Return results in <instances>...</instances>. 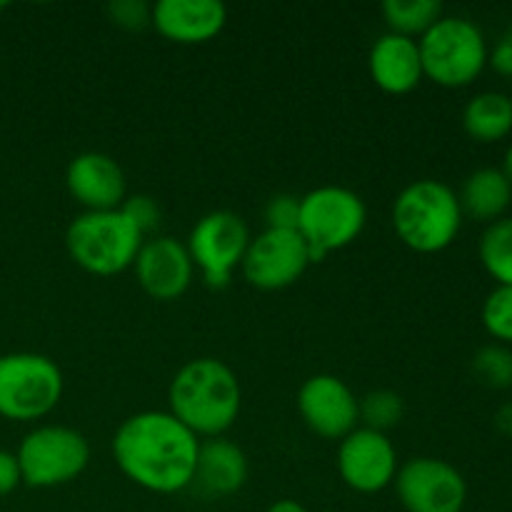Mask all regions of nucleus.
Listing matches in <instances>:
<instances>
[{
    "label": "nucleus",
    "mask_w": 512,
    "mask_h": 512,
    "mask_svg": "<svg viewBox=\"0 0 512 512\" xmlns=\"http://www.w3.org/2000/svg\"><path fill=\"white\" fill-rule=\"evenodd\" d=\"M110 448L120 473L148 493L175 495L193 485L200 438L168 410H143L125 418Z\"/></svg>",
    "instance_id": "1"
},
{
    "label": "nucleus",
    "mask_w": 512,
    "mask_h": 512,
    "mask_svg": "<svg viewBox=\"0 0 512 512\" xmlns=\"http://www.w3.org/2000/svg\"><path fill=\"white\" fill-rule=\"evenodd\" d=\"M243 388L228 363L195 358L173 375L168 388V413L200 440L223 438L240 418Z\"/></svg>",
    "instance_id": "2"
},
{
    "label": "nucleus",
    "mask_w": 512,
    "mask_h": 512,
    "mask_svg": "<svg viewBox=\"0 0 512 512\" xmlns=\"http://www.w3.org/2000/svg\"><path fill=\"white\" fill-rule=\"evenodd\" d=\"M458 193L443 180L420 178L405 185L393 203V230L400 243L423 255L450 248L463 228Z\"/></svg>",
    "instance_id": "3"
},
{
    "label": "nucleus",
    "mask_w": 512,
    "mask_h": 512,
    "mask_svg": "<svg viewBox=\"0 0 512 512\" xmlns=\"http://www.w3.org/2000/svg\"><path fill=\"white\" fill-rule=\"evenodd\" d=\"M143 235L123 215V210L80 213L65 230L70 260L85 273L110 278L133 268Z\"/></svg>",
    "instance_id": "4"
},
{
    "label": "nucleus",
    "mask_w": 512,
    "mask_h": 512,
    "mask_svg": "<svg viewBox=\"0 0 512 512\" xmlns=\"http://www.w3.org/2000/svg\"><path fill=\"white\" fill-rule=\"evenodd\" d=\"M365 223L368 208L355 190L343 185H320L300 195L298 233L308 245L313 263L353 245L365 230Z\"/></svg>",
    "instance_id": "5"
},
{
    "label": "nucleus",
    "mask_w": 512,
    "mask_h": 512,
    "mask_svg": "<svg viewBox=\"0 0 512 512\" xmlns=\"http://www.w3.org/2000/svg\"><path fill=\"white\" fill-rule=\"evenodd\" d=\"M425 78L443 88H465L488 65V43L473 20L443 15L418 38Z\"/></svg>",
    "instance_id": "6"
},
{
    "label": "nucleus",
    "mask_w": 512,
    "mask_h": 512,
    "mask_svg": "<svg viewBox=\"0 0 512 512\" xmlns=\"http://www.w3.org/2000/svg\"><path fill=\"white\" fill-rule=\"evenodd\" d=\"M65 378L43 353L0 355V418L33 423L58 408Z\"/></svg>",
    "instance_id": "7"
},
{
    "label": "nucleus",
    "mask_w": 512,
    "mask_h": 512,
    "mask_svg": "<svg viewBox=\"0 0 512 512\" xmlns=\"http://www.w3.org/2000/svg\"><path fill=\"white\" fill-rule=\"evenodd\" d=\"M15 458L28 488H60L85 473L90 445L80 430L68 425H38L20 440Z\"/></svg>",
    "instance_id": "8"
},
{
    "label": "nucleus",
    "mask_w": 512,
    "mask_h": 512,
    "mask_svg": "<svg viewBox=\"0 0 512 512\" xmlns=\"http://www.w3.org/2000/svg\"><path fill=\"white\" fill-rule=\"evenodd\" d=\"M250 228L233 210H210L190 230L185 248L208 288H225L240 270L250 245Z\"/></svg>",
    "instance_id": "9"
},
{
    "label": "nucleus",
    "mask_w": 512,
    "mask_h": 512,
    "mask_svg": "<svg viewBox=\"0 0 512 512\" xmlns=\"http://www.w3.org/2000/svg\"><path fill=\"white\" fill-rule=\"evenodd\" d=\"M310 265L313 258L298 230L265 228L250 238L240 273L253 288L273 293L298 283Z\"/></svg>",
    "instance_id": "10"
},
{
    "label": "nucleus",
    "mask_w": 512,
    "mask_h": 512,
    "mask_svg": "<svg viewBox=\"0 0 512 512\" xmlns=\"http://www.w3.org/2000/svg\"><path fill=\"white\" fill-rule=\"evenodd\" d=\"M395 493L408 512H463L468 503V483L448 460L413 458L400 465Z\"/></svg>",
    "instance_id": "11"
},
{
    "label": "nucleus",
    "mask_w": 512,
    "mask_h": 512,
    "mask_svg": "<svg viewBox=\"0 0 512 512\" xmlns=\"http://www.w3.org/2000/svg\"><path fill=\"white\" fill-rule=\"evenodd\" d=\"M398 450L385 433L358 425L338 445V475L360 495L383 493L398 475Z\"/></svg>",
    "instance_id": "12"
},
{
    "label": "nucleus",
    "mask_w": 512,
    "mask_h": 512,
    "mask_svg": "<svg viewBox=\"0 0 512 512\" xmlns=\"http://www.w3.org/2000/svg\"><path fill=\"white\" fill-rule=\"evenodd\" d=\"M355 393L343 378L330 373L310 375L298 390V413L310 433L325 440H343L360 425Z\"/></svg>",
    "instance_id": "13"
},
{
    "label": "nucleus",
    "mask_w": 512,
    "mask_h": 512,
    "mask_svg": "<svg viewBox=\"0 0 512 512\" xmlns=\"http://www.w3.org/2000/svg\"><path fill=\"white\" fill-rule=\"evenodd\" d=\"M140 288L160 303H173L188 293L193 283L195 265L188 248L170 235L145 238L133 263Z\"/></svg>",
    "instance_id": "14"
},
{
    "label": "nucleus",
    "mask_w": 512,
    "mask_h": 512,
    "mask_svg": "<svg viewBox=\"0 0 512 512\" xmlns=\"http://www.w3.org/2000/svg\"><path fill=\"white\" fill-rule=\"evenodd\" d=\"M65 188L83 213L118 210L128 198V180L118 160L108 153L85 150L65 168Z\"/></svg>",
    "instance_id": "15"
},
{
    "label": "nucleus",
    "mask_w": 512,
    "mask_h": 512,
    "mask_svg": "<svg viewBox=\"0 0 512 512\" xmlns=\"http://www.w3.org/2000/svg\"><path fill=\"white\" fill-rule=\"evenodd\" d=\"M228 23V8L220 0H158L150 25L165 40L200 45L215 40Z\"/></svg>",
    "instance_id": "16"
},
{
    "label": "nucleus",
    "mask_w": 512,
    "mask_h": 512,
    "mask_svg": "<svg viewBox=\"0 0 512 512\" xmlns=\"http://www.w3.org/2000/svg\"><path fill=\"white\" fill-rule=\"evenodd\" d=\"M248 473V455L233 440H200L198 463H195V475L190 488L208 500L230 498V495L243 490V485L248 483Z\"/></svg>",
    "instance_id": "17"
},
{
    "label": "nucleus",
    "mask_w": 512,
    "mask_h": 512,
    "mask_svg": "<svg viewBox=\"0 0 512 512\" xmlns=\"http://www.w3.org/2000/svg\"><path fill=\"white\" fill-rule=\"evenodd\" d=\"M368 70L373 83L388 95H408L423 83V60L418 40L398 33H383L368 55Z\"/></svg>",
    "instance_id": "18"
},
{
    "label": "nucleus",
    "mask_w": 512,
    "mask_h": 512,
    "mask_svg": "<svg viewBox=\"0 0 512 512\" xmlns=\"http://www.w3.org/2000/svg\"><path fill=\"white\" fill-rule=\"evenodd\" d=\"M463 215L475 220H495L505 218V210L510 208L512 185L500 168H480L465 178L463 188L458 193Z\"/></svg>",
    "instance_id": "19"
},
{
    "label": "nucleus",
    "mask_w": 512,
    "mask_h": 512,
    "mask_svg": "<svg viewBox=\"0 0 512 512\" xmlns=\"http://www.w3.org/2000/svg\"><path fill=\"white\" fill-rule=\"evenodd\" d=\"M463 128L478 143H495L512 130V100L498 90H485L468 100L463 110Z\"/></svg>",
    "instance_id": "20"
},
{
    "label": "nucleus",
    "mask_w": 512,
    "mask_h": 512,
    "mask_svg": "<svg viewBox=\"0 0 512 512\" xmlns=\"http://www.w3.org/2000/svg\"><path fill=\"white\" fill-rule=\"evenodd\" d=\"M383 18L388 33L415 40L443 18V5L438 0H385Z\"/></svg>",
    "instance_id": "21"
},
{
    "label": "nucleus",
    "mask_w": 512,
    "mask_h": 512,
    "mask_svg": "<svg viewBox=\"0 0 512 512\" xmlns=\"http://www.w3.org/2000/svg\"><path fill=\"white\" fill-rule=\"evenodd\" d=\"M480 263L498 285H512V215L485 228L478 245Z\"/></svg>",
    "instance_id": "22"
},
{
    "label": "nucleus",
    "mask_w": 512,
    "mask_h": 512,
    "mask_svg": "<svg viewBox=\"0 0 512 512\" xmlns=\"http://www.w3.org/2000/svg\"><path fill=\"white\" fill-rule=\"evenodd\" d=\"M358 408L363 428L378 430V433L385 435H388V430L398 428L405 418L403 395L388 388L370 390L368 395H363V398L358 400Z\"/></svg>",
    "instance_id": "23"
},
{
    "label": "nucleus",
    "mask_w": 512,
    "mask_h": 512,
    "mask_svg": "<svg viewBox=\"0 0 512 512\" xmlns=\"http://www.w3.org/2000/svg\"><path fill=\"white\" fill-rule=\"evenodd\" d=\"M473 373L488 388H512V350L505 345H485L475 353Z\"/></svg>",
    "instance_id": "24"
},
{
    "label": "nucleus",
    "mask_w": 512,
    "mask_h": 512,
    "mask_svg": "<svg viewBox=\"0 0 512 512\" xmlns=\"http://www.w3.org/2000/svg\"><path fill=\"white\" fill-rule=\"evenodd\" d=\"M483 325L495 340L512 343V285H498L485 298Z\"/></svg>",
    "instance_id": "25"
},
{
    "label": "nucleus",
    "mask_w": 512,
    "mask_h": 512,
    "mask_svg": "<svg viewBox=\"0 0 512 512\" xmlns=\"http://www.w3.org/2000/svg\"><path fill=\"white\" fill-rule=\"evenodd\" d=\"M120 210H123L125 218L138 228V233L143 235V238H153L155 230L160 228V218H163V213H160V205L153 195H145V193L128 195L125 203L120 205Z\"/></svg>",
    "instance_id": "26"
},
{
    "label": "nucleus",
    "mask_w": 512,
    "mask_h": 512,
    "mask_svg": "<svg viewBox=\"0 0 512 512\" xmlns=\"http://www.w3.org/2000/svg\"><path fill=\"white\" fill-rule=\"evenodd\" d=\"M150 15H153V5H148L145 0H113V3H108V18L123 30L148 28Z\"/></svg>",
    "instance_id": "27"
},
{
    "label": "nucleus",
    "mask_w": 512,
    "mask_h": 512,
    "mask_svg": "<svg viewBox=\"0 0 512 512\" xmlns=\"http://www.w3.org/2000/svg\"><path fill=\"white\" fill-rule=\"evenodd\" d=\"M300 198L293 193H278L265 205V223L275 230H298Z\"/></svg>",
    "instance_id": "28"
},
{
    "label": "nucleus",
    "mask_w": 512,
    "mask_h": 512,
    "mask_svg": "<svg viewBox=\"0 0 512 512\" xmlns=\"http://www.w3.org/2000/svg\"><path fill=\"white\" fill-rule=\"evenodd\" d=\"M18 485H23L18 458H15V453L0 450V498H8Z\"/></svg>",
    "instance_id": "29"
},
{
    "label": "nucleus",
    "mask_w": 512,
    "mask_h": 512,
    "mask_svg": "<svg viewBox=\"0 0 512 512\" xmlns=\"http://www.w3.org/2000/svg\"><path fill=\"white\" fill-rule=\"evenodd\" d=\"M488 63L493 65L498 73L510 75V78H512V25L508 28V33H505L503 38L495 43L493 53L488 55Z\"/></svg>",
    "instance_id": "30"
},
{
    "label": "nucleus",
    "mask_w": 512,
    "mask_h": 512,
    "mask_svg": "<svg viewBox=\"0 0 512 512\" xmlns=\"http://www.w3.org/2000/svg\"><path fill=\"white\" fill-rule=\"evenodd\" d=\"M495 428H498L500 433L512 435V403H505L503 408L495 413Z\"/></svg>",
    "instance_id": "31"
},
{
    "label": "nucleus",
    "mask_w": 512,
    "mask_h": 512,
    "mask_svg": "<svg viewBox=\"0 0 512 512\" xmlns=\"http://www.w3.org/2000/svg\"><path fill=\"white\" fill-rule=\"evenodd\" d=\"M265 512H308V510H305V505H300L298 500L283 498V500H275V503Z\"/></svg>",
    "instance_id": "32"
},
{
    "label": "nucleus",
    "mask_w": 512,
    "mask_h": 512,
    "mask_svg": "<svg viewBox=\"0 0 512 512\" xmlns=\"http://www.w3.org/2000/svg\"><path fill=\"white\" fill-rule=\"evenodd\" d=\"M500 170H503V175L508 178V183L512 185V145L508 150H505V160H503V168H500Z\"/></svg>",
    "instance_id": "33"
},
{
    "label": "nucleus",
    "mask_w": 512,
    "mask_h": 512,
    "mask_svg": "<svg viewBox=\"0 0 512 512\" xmlns=\"http://www.w3.org/2000/svg\"><path fill=\"white\" fill-rule=\"evenodd\" d=\"M5 8V3H0V10H3Z\"/></svg>",
    "instance_id": "34"
},
{
    "label": "nucleus",
    "mask_w": 512,
    "mask_h": 512,
    "mask_svg": "<svg viewBox=\"0 0 512 512\" xmlns=\"http://www.w3.org/2000/svg\"><path fill=\"white\" fill-rule=\"evenodd\" d=\"M510 100H512V95H510Z\"/></svg>",
    "instance_id": "35"
}]
</instances>
